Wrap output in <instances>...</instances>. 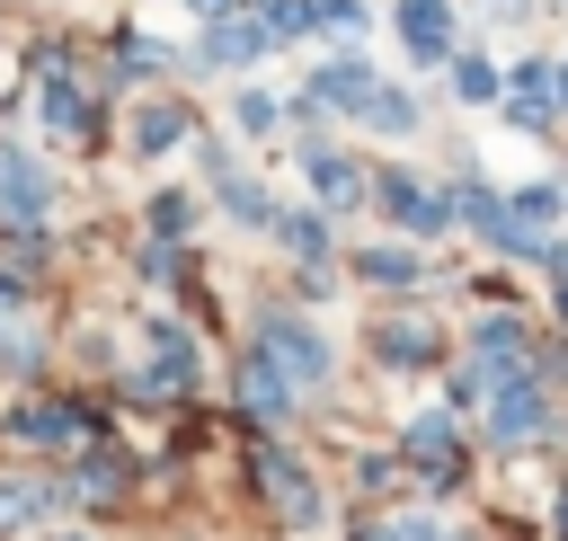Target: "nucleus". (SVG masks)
Segmentation results:
<instances>
[{"label": "nucleus", "mask_w": 568, "mask_h": 541, "mask_svg": "<svg viewBox=\"0 0 568 541\" xmlns=\"http://www.w3.org/2000/svg\"><path fill=\"white\" fill-rule=\"evenodd\" d=\"M390 452L408 461V488L426 497V506H462L470 497V479H479V435H470V417H453L444 399H426V408H408L399 426H390Z\"/></svg>", "instance_id": "obj_1"}, {"label": "nucleus", "mask_w": 568, "mask_h": 541, "mask_svg": "<svg viewBox=\"0 0 568 541\" xmlns=\"http://www.w3.org/2000/svg\"><path fill=\"white\" fill-rule=\"evenodd\" d=\"M470 435H479V452H488V461H532V452H559V443H568V390H550L541 372L497 381V390L479 399Z\"/></svg>", "instance_id": "obj_2"}, {"label": "nucleus", "mask_w": 568, "mask_h": 541, "mask_svg": "<svg viewBox=\"0 0 568 541\" xmlns=\"http://www.w3.org/2000/svg\"><path fill=\"white\" fill-rule=\"evenodd\" d=\"M364 355H373V372H390V381H435L462 346H453V328L426 310V293L417 302H382L373 319H364Z\"/></svg>", "instance_id": "obj_3"}, {"label": "nucleus", "mask_w": 568, "mask_h": 541, "mask_svg": "<svg viewBox=\"0 0 568 541\" xmlns=\"http://www.w3.org/2000/svg\"><path fill=\"white\" fill-rule=\"evenodd\" d=\"M248 346H266V364H275L302 399H320V390L337 381V346H328V328H320L302 302H257V310H248Z\"/></svg>", "instance_id": "obj_4"}, {"label": "nucleus", "mask_w": 568, "mask_h": 541, "mask_svg": "<svg viewBox=\"0 0 568 541\" xmlns=\"http://www.w3.org/2000/svg\"><path fill=\"white\" fill-rule=\"evenodd\" d=\"M373 213H382L399 239H417V248H435V239H453V231H462L453 186H444V177H426L417 160H373Z\"/></svg>", "instance_id": "obj_5"}, {"label": "nucleus", "mask_w": 568, "mask_h": 541, "mask_svg": "<svg viewBox=\"0 0 568 541\" xmlns=\"http://www.w3.org/2000/svg\"><path fill=\"white\" fill-rule=\"evenodd\" d=\"M453 346H462V364L497 390V381H524L532 372V346H541V310H524V302H479L462 328H453Z\"/></svg>", "instance_id": "obj_6"}, {"label": "nucleus", "mask_w": 568, "mask_h": 541, "mask_svg": "<svg viewBox=\"0 0 568 541\" xmlns=\"http://www.w3.org/2000/svg\"><path fill=\"white\" fill-rule=\"evenodd\" d=\"M248 479H257V497L275 506V523H293V532H311L320 514H328V488H320V470L284 443V435H257L248 443Z\"/></svg>", "instance_id": "obj_7"}, {"label": "nucleus", "mask_w": 568, "mask_h": 541, "mask_svg": "<svg viewBox=\"0 0 568 541\" xmlns=\"http://www.w3.org/2000/svg\"><path fill=\"white\" fill-rule=\"evenodd\" d=\"M293 160H302V186H311L320 213H337V222L373 213V160H364L346 133H328V142H293Z\"/></svg>", "instance_id": "obj_8"}, {"label": "nucleus", "mask_w": 568, "mask_h": 541, "mask_svg": "<svg viewBox=\"0 0 568 541\" xmlns=\"http://www.w3.org/2000/svg\"><path fill=\"white\" fill-rule=\"evenodd\" d=\"M346 284H364L373 302H417V293L435 284V257H426L417 239L382 231V239H355V248H346Z\"/></svg>", "instance_id": "obj_9"}, {"label": "nucleus", "mask_w": 568, "mask_h": 541, "mask_svg": "<svg viewBox=\"0 0 568 541\" xmlns=\"http://www.w3.org/2000/svg\"><path fill=\"white\" fill-rule=\"evenodd\" d=\"M195 160H204V186H213V204H222V222H240V231H275V186L257 177V169H240V151L222 142V133H204L195 142Z\"/></svg>", "instance_id": "obj_10"}, {"label": "nucleus", "mask_w": 568, "mask_h": 541, "mask_svg": "<svg viewBox=\"0 0 568 541\" xmlns=\"http://www.w3.org/2000/svg\"><path fill=\"white\" fill-rule=\"evenodd\" d=\"M390 35L426 80H444V62L470 44V18H462V0H390Z\"/></svg>", "instance_id": "obj_11"}, {"label": "nucleus", "mask_w": 568, "mask_h": 541, "mask_svg": "<svg viewBox=\"0 0 568 541\" xmlns=\"http://www.w3.org/2000/svg\"><path fill=\"white\" fill-rule=\"evenodd\" d=\"M275 53V35H266V18L240 0V9H222V18H204V35H195V53H186V71H222V80H248L257 62Z\"/></svg>", "instance_id": "obj_12"}, {"label": "nucleus", "mask_w": 568, "mask_h": 541, "mask_svg": "<svg viewBox=\"0 0 568 541\" xmlns=\"http://www.w3.org/2000/svg\"><path fill=\"white\" fill-rule=\"evenodd\" d=\"M382 80H390V71H382L364 44H328V53L311 62V80H302V89H311L337 124H364V106H373V89H382Z\"/></svg>", "instance_id": "obj_13"}, {"label": "nucleus", "mask_w": 568, "mask_h": 541, "mask_svg": "<svg viewBox=\"0 0 568 541\" xmlns=\"http://www.w3.org/2000/svg\"><path fill=\"white\" fill-rule=\"evenodd\" d=\"M231 399H240V417H248L257 435H284V426L302 417V390L266 364V346H240V355H231Z\"/></svg>", "instance_id": "obj_14"}, {"label": "nucleus", "mask_w": 568, "mask_h": 541, "mask_svg": "<svg viewBox=\"0 0 568 541\" xmlns=\"http://www.w3.org/2000/svg\"><path fill=\"white\" fill-rule=\"evenodd\" d=\"M151 355H142V390L151 399H186L195 381H204V346H195V328H178V319H151V337H142Z\"/></svg>", "instance_id": "obj_15"}, {"label": "nucleus", "mask_w": 568, "mask_h": 541, "mask_svg": "<svg viewBox=\"0 0 568 541\" xmlns=\"http://www.w3.org/2000/svg\"><path fill=\"white\" fill-rule=\"evenodd\" d=\"M44 213H53L44 160H36L27 142H0V222H9V231H44Z\"/></svg>", "instance_id": "obj_16"}, {"label": "nucleus", "mask_w": 568, "mask_h": 541, "mask_svg": "<svg viewBox=\"0 0 568 541\" xmlns=\"http://www.w3.org/2000/svg\"><path fill=\"white\" fill-rule=\"evenodd\" d=\"M266 239L284 248V266H346V239H337V213H320V204H284Z\"/></svg>", "instance_id": "obj_17"}, {"label": "nucleus", "mask_w": 568, "mask_h": 541, "mask_svg": "<svg viewBox=\"0 0 568 541\" xmlns=\"http://www.w3.org/2000/svg\"><path fill=\"white\" fill-rule=\"evenodd\" d=\"M444 98H453L462 115H497V98H506V62H497V53L470 35V44L444 62Z\"/></svg>", "instance_id": "obj_18"}, {"label": "nucleus", "mask_w": 568, "mask_h": 541, "mask_svg": "<svg viewBox=\"0 0 568 541\" xmlns=\"http://www.w3.org/2000/svg\"><path fill=\"white\" fill-rule=\"evenodd\" d=\"M355 133H373V142H390V151H408V142L426 133V89H408V80H382Z\"/></svg>", "instance_id": "obj_19"}, {"label": "nucleus", "mask_w": 568, "mask_h": 541, "mask_svg": "<svg viewBox=\"0 0 568 541\" xmlns=\"http://www.w3.org/2000/svg\"><path fill=\"white\" fill-rule=\"evenodd\" d=\"M506 213H515L532 239H559V231H568V186H559V169L515 177V186H506Z\"/></svg>", "instance_id": "obj_20"}, {"label": "nucleus", "mask_w": 568, "mask_h": 541, "mask_svg": "<svg viewBox=\"0 0 568 541\" xmlns=\"http://www.w3.org/2000/svg\"><path fill=\"white\" fill-rule=\"evenodd\" d=\"M346 488H355V506H399V497H417V488H408V461H399L390 443H364V452L346 461Z\"/></svg>", "instance_id": "obj_21"}, {"label": "nucleus", "mask_w": 568, "mask_h": 541, "mask_svg": "<svg viewBox=\"0 0 568 541\" xmlns=\"http://www.w3.org/2000/svg\"><path fill=\"white\" fill-rule=\"evenodd\" d=\"M178 142H195L186 98H142V106H133V151H142V160H169Z\"/></svg>", "instance_id": "obj_22"}, {"label": "nucleus", "mask_w": 568, "mask_h": 541, "mask_svg": "<svg viewBox=\"0 0 568 541\" xmlns=\"http://www.w3.org/2000/svg\"><path fill=\"white\" fill-rule=\"evenodd\" d=\"M9 426H18V443H44V452H62V443L89 435V417L62 408V399H44V408H27V417H9Z\"/></svg>", "instance_id": "obj_23"}, {"label": "nucleus", "mask_w": 568, "mask_h": 541, "mask_svg": "<svg viewBox=\"0 0 568 541\" xmlns=\"http://www.w3.org/2000/svg\"><path fill=\"white\" fill-rule=\"evenodd\" d=\"M231 133H248V142L284 133V98H275V89H257V80H240V89H231Z\"/></svg>", "instance_id": "obj_24"}, {"label": "nucleus", "mask_w": 568, "mask_h": 541, "mask_svg": "<svg viewBox=\"0 0 568 541\" xmlns=\"http://www.w3.org/2000/svg\"><path fill=\"white\" fill-rule=\"evenodd\" d=\"M169 62H178L169 44H151V35H124V44H115V89H142V80H160Z\"/></svg>", "instance_id": "obj_25"}, {"label": "nucleus", "mask_w": 568, "mask_h": 541, "mask_svg": "<svg viewBox=\"0 0 568 541\" xmlns=\"http://www.w3.org/2000/svg\"><path fill=\"white\" fill-rule=\"evenodd\" d=\"M257 18H266V35L275 44H302V35H320V0H248Z\"/></svg>", "instance_id": "obj_26"}, {"label": "nucleus", "mask_w": 568, "mask_h": 541, "mask_svg": "<svg viewBox=\"0 0 568 541\" xmlns=\"http://www.w3.org/2000/svg\"><path fill=\"white\" fill-rule=\"evenodd\" d=\"M71 488H27V479H0V532H18V523H36V514H53Z\"/></svg>", "instance_id": "obj_27"}, {"label": "nucleus", "mask_w": 568, "mask_h": 541, "mask_svg": "<svg viewBox=\"0 0 568 541\" xmlns=\"http://www.w3.org/2000/svg\"><path fill=\"white\" fill-rule=\"evenodd\" d=\"M142 231H151V239H186V231H195V195L160 186V195H151V213H142Z\"/></svg>", "instance_id": "obj_28"}, {"label": "nucleus", "mask_w": 568, "mask_h": 541, "mask_svg": "<svg viewBox=\"0 0 568 541\" xmlns=\"http://www.w3.org/2000/svg\"><path fill=\"white\" fill-rule=\"evenodd\" d=\"M320 35L328 44H364L373 35V0H320Z\"/></svg>", "instance_id": "obj_29"}, {"label": "nucleus", "mask_w": 568, "mask_h": 541, "mask_svg": "<svg viewBox=\"0 0 568 541\" xmlns=\"http://www.w3.org/2000/svg\"><path fill=\"white\" fill-rule=\"evenodd\" d=\"M532 18H541V0H479V27H488V35H497V27H532ZM488 35H479V44H488Z\"/></svg>", "instance_id": "obj_30"}, {"label": "nucleus", "mask_w": 568, "mask_h": 541, "mask_svg": "<svg viewBox=\"0 0 568 541\" xmlns=\"http://www.w3.org/2000/svg\"><path fill=\"white\" fill-rule=\"evenodd\" d=\"M541 319H550V328H568V275H550V284H541Z\"/></svg>", "instance_id": "obj_31"}, {"label": "nucleus", "mask_w": 568, "mask_h": 541, "mask_svg": "<svg viewBox=\"0 0 568 541\" xmlns=\"http://www.w3.org/2000/svg\"><path fill=\"white\" fill-rule=\"evenodd\" d=\"M541 523H550V541H568V479L550 488V506H541Z\"/></svg>", "instance_id": "obj_32"}, {"label": "nucleus", "mask_w": 568, "mask_h": 541, "mask_svg": "<svg viewBox=\"0 0 568 541\" xmlns=\"http://www.w3.org/2000/svg\"><path fill=\"white\" fill-rule=\"evenodd\" d=\"M186 9H195V18H222V9H240V0H186Z\"/></svg>", "instance_id": "obj_33"}, {"label": "nucleus", "mask_w": 568, "mask_h": 541, "mask_svg": "<svg viewBox=\"0 0 568 541\" xmlns=\"http://www.w3.org/2000/svg\"><path fill=\"white\" fill-rule=\"evenodd\" d=\"M444 541H488V532H470V523H444Z\"/></svg>", "instance_id": "obj_34"}, {"label": "nucleus", "mask_w": 568, "mask_h": 541, "mask_svg": "<svg viewBox=\"0 0 568 541\" xmlns=\"http://www.w3.org/2000/svg\"><path fill=\"white\" fill-rule=\"evenodd\" d=\"M541 18H568V0H541Z\"/></svg>", "instance_id": "obj_35"}, {"label": "nucleus", "mask_w": 568, "mask_h": 541, "mask_svg": "<svg viewBox=\"0 0 568 541\" xmlns=\"http://www.w3.org/2000/svg\"><path fill=\"white\" fill-rule=\"evenodd\" d=\"M559 186H568V169H559Z\"/></svg>", "instance_id": "obj_36"}, {"label": "nucleus", "mask_w": 568, "mask_h": 541, "mask_svg": "<svg viewBox=\"0 0 568 541\" xmlns=\"http://www.w3.org/2000/svg\"><path fill=\"white\" fill-rule=\"evenodd\" d=\"M559 62H568V53H559Z\"/></svg>", "instance_id": "obj_37"}]
</instances>
